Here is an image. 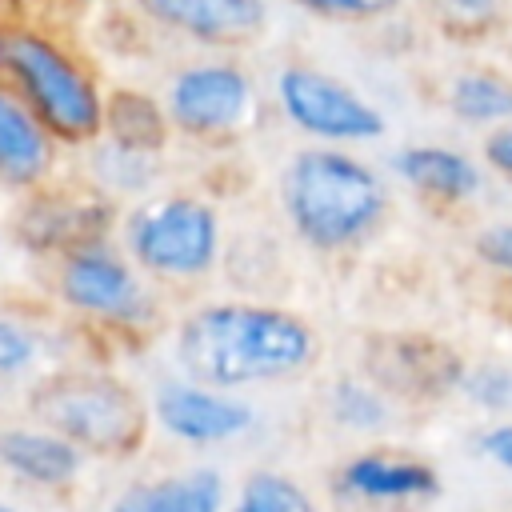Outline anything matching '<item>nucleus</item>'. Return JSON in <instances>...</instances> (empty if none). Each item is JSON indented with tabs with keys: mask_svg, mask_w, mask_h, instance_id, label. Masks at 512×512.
<instances>
[{
	"mask_svg": "<svg viewBox=\"0 0 512 512\" xmlns=\"http://www.w3.org/2000/svg\"><path fill=\"white\" fill-rule=\"evenodd\" d=\"M464 368L468 356L440 332L396 328V332H372L360 344V372H368L404 408L456 400Z\"/></svg>",
	"mask_w": 512,
	"mask_h": 512,
	"instance_id": "nucleus-11",
	"label": "nucleus"
},
{
	"mask_svg": "<svg viewBox=\"0 0 512 512\" xmlns=\"http://www.w3.org/2000/svg\"><path fill=\"white\" fill-rule=\"evenodd\" d=\"M328 496L348 512H420L444 496V476L428 456L376 440L332 464Z\"/></svg>",
	"mask_w": 512,
	"mask_h": 512,
	"instance_id": "nucleus-10",
	"label": "nucleus"
},
{
	"mask_svg": "<svg viewBox=\"0 0 512 512\" xmlns=\"http://www.w3.org/2000/svg\"><path fill=\"white\" fill-rule=\"evenodd\" d=\"M476 152H480L488 176H492L496 184L512 188V124H504V128H496V132H488V136H480V148H476Z\"/></svg>",
	"mask_w": 512,
	"mask_h": 512,
	"instance_id": "nucleus-29",
	"label": "nucleus"
},
{
	"mask_svg": "<svg viewBox=\"0 0 512 512\" xmlns=\"http://www.w3.org/2000/svg\"><path fill=\"white\" fill-rule=\"evenodd\" d=\"M116 220H120V208L72 176V180H56L52 188H40L16 204L12 244L20 252H28L32 260L48 264L76 244L116 236Z\"/></svg>",
	"mask_w": 512,
	"mask_h": 512,
	"instance_id": "nucleus-12",
	"label": "nucleus"
},
{
	"mask_svg": "<svg viewBox=\"0 0 512 512\" xmlns=\"http://www.w3.org/2000/svg\"><path fill=\"white\" fill-rule=\"evenodd\" d=\"M160 104L180 144L224 152L240 148L268 120L260 76L228 52H192L160 80Z\"/></svg>",
	"mask_w": 512,
	"mask_h": 512,
	"instance_id": "nucleus-7",
	"label": "nucleus"
},
{
	"mask_svg": "<svg viewBox=\"0 0 512 512\" xmlns=\"http://www.w3.org/2000/svg\"><path fill=\"white\" fill-rule=\"evenodd\" d=\"M152 432L188 452H216L248 440L260 428V408L244 392H224L180 372H160L148 388Z\"/></svg>",
	"mask_w": 512,
	"mask_h": 512,
	"instance_id": "nucleus-9",
	"label": "nucleus"
},
{
	"mask_svg": "<svg viewBox=\"0 0 512 512\" xmlns=\"http://www.w3.org/2000/svg\"><path fill=\"white\" fill-rule=\"evenodd\" d=\"M276 212L304 252L344 260L384 232L392 176L360 148L300 144L276 168Z\"/></svg>",
	"mask_w": 512,
	"mask_h": 512,
	"instance_id": "nucleus-2",
	"label": "nucleus"
},
{
	"mask_svg": "<svg viewBox=\"0 0 512 512\" xmlns=\"http://www.w3.org/2000/svg\"><path fill=\"white\" fill-rule=\"evenodd\" d=\"M232 484L216 464H188L128 480L104 512H228Z\"/></svg>",
	"mask_w": 512,
	"mask_h": 512,
	"instance_id": "nucleus-18",
	"label": "nucleus"
},
{
	"mask_svg": "<svg viewBox=\"0 0 512 512\" xmlns=\"http://www.w3.org/2000/svg\"><path fill=\"white\" fill-rule=\"evenodd\" d=\"M320 408L332 428H340L344 436H356L364 444H376L380 436H388L404 416V404L360 368L336 372L320 392Z\"/></svg>",
	"mask_w": 512,
	"mask_h": 512,
	"instance_id": "nucleus-21",
	"label": "nucleus"
},
{
	"mask_svg": "<svg viewBox=\"0 0 512 512\" xmlns=\"http://www.w3.org/2000/svg\"><path fill=\"white\" fill-rule=\"evenodd\" d=\"M472 452H476L488 468L512 476V420H488V424L472 436Z\"/></svg>",
	"mask_w": 512,
	"mask_h": 512,
	"instance_id": "nucleus-28",
	"label": "nucleus"
},
{
	"mask_svg": "<svg viewBox=\"0 0 512 512\" xmlns=\"http://www.w3.org/2000/svg\"><path fill=\"white\" fill-rule=\"evenodd\" d=\"M440 104L452 124L488 136L512 124V68L492 64V60L460 64L444 76Z\"/></svg>",
	"mask_w": 512,
	"mask_h": 512,
	"instance_id": "nucleus-20",
	"label": "nucleus"
},
{
	"mask_svg": "<svg viewBox=\"0 0 512 512\" xmlns=\"http://www.w3.org/2000/svg\"><path fill=\"white\" fill-rule=\"evenodd\" d=\"M320 360L316 324L272 296H204L168 324V364L224 392L276 388Z\"/></svg>",
	"mask_w": 512,
	"mask_h": 512,
	"instance_id": "nucleus-1",
	"label": "nucleus"
},
{
	"mask_svg": "<svg viewBox=\"0 0 512 512\" xmlns=\"http://www.w3.org/2000/svg\"><path fill=\"white\" fill-rule=\"evenodd\" d=\"M0 84L60 140L68 156L104 136L112 88L56 20L0 8Z\"/></svg>",
	"mask_w": 512,
	"mask_h": 512,
	"instance_id": "nucleus-3",
	"label": "nucleus"
},
{
	"mask_svg": "<svg viewBox=\"0 0 512 512\" xmlns=\"http://www.w3.org/2000/svg\"><path fill=\"white\" fill-rule=\"evenodd\" d=\"M44 292L52 312L88 344L140 348L168 328L164 292L128 260L116 236L88 240L44 264Z\"/></svg>",
	"mask_w": 512,
	"mask_h": 512,
	"instance_id": "nucleus-4",
	"label": "nucleus"
},
{
	"mask_svg": "<svg viewBox=\"0 0 512 512\" xmlns=\"http://www.w3.org/2000/svg\"><path fill=\"white\" fill-rule=\"evenodd\" d=\"M76 180L108 204L128 208L168 184V156L100 136L96 144L76 152Z\"/></svg>",
	"mask_w": 512,
	"mask_h": 512,
	"instance_id": "nucleus-19",
	"label": "nucleus"
},
{
	"mask_svg": "<svg viewBox=\"0 0 512 512\" xmlns=\"http://www.w3.org/2000/svg\"><path fill=\"white\" fill-rule=\"evenodd\" d=\"M104 136L144 148V152H160V156H172V144H176L160 92H144L136 84H112L108 112H104Z\"/></svg>",
	"mask_w": 512,
	"mask_h": 512,
	"instance_id": "nucleus-22",
	"label": "nucleus"
},
{
	"mask_svg": "<svg viewBox=\"0 0 512 512\" xmlns=\"http://www.w3.org/2000/svg\"><path fill=\"white\" fill-rule=\"evenodd\" d=\"M280 4L304 12V16L320 20V24H352V28H360V24H380V20L400 16L412 0H280Z\"/></svg>",
	"mask_w": 512,
	"mask_h": 512,
	"instance_id": "nucleus-26",
	"label": "nucleus"
},
{
	"mask_svg": "<svg viewBox=\"0 0 512 512\" xmlns=\"http://www.w3.org/2000/svg\"><path fill=\"white\" fill-rule=\"evenodd\" d=\"M384 172L392 176V184H400L408 196L436 212H464L480 204L492 184L480 152L444 140H408L392 148Z\"/></svg>",
	"mask_w": 512,
	"mask_h": 512,
	"instance_id": "nucleus-14",
	"label": "nucleus"
},
{
	"mask_svg": "<svg viewBox=\"0 0 512 512\" xmlns=\"http://www.w3.org/2000/svg\"><path fill=\"white\" fill-rule=\"evenodd\" d=\"M424 20L456 44H480L512 24V0H412Z\"/></svg>",
	"mask_w": 512,
	"mask_h": 512,
	"instance_id": "nucleus-23",
	"label": "nucleus"
},
{
	"mask_svg": "<svg viewBox=\"0 0 512 512\" xmlns=\"http://www.w3.org/2000/svg\"><path fill=\"white\" fill-rule=\"evenodd\" d=\"M28 416L68 436L88 460H132L152 436L148 392L88 356L40 376L28 388Z\"/></svg>",
	"mask_w": 512,
	"mask_h": 512,
	"instance_id": "nucleus-6",
	"label": "nucleus"
},
{
	"mask_svg": "<svg viewBox=\"0 0 512 512\" xmlns=\"http://www.w3.org/2000/svg\"><path fill=\"white\" fill-rule=\"evenodd\" d=\"M140 28L192 52L240 56L272 24V0H128Z\"/></svg>",
	"mask_w": 512,
	"mask_h": 512,
	"instance_id": "nucleus-13",
	"label": "nucleus"
},
{
	"mask_svg": "<svg viewBox=\"0 0 512 512\" xmlns=\"http://www.w3.org/2000/svg\"><path fill=\"white\" fill-rule=\"evenodd\" d=\"M116 244L164 296L204 288L228 260L220 204L208 192L180 184H164L160 192L120 208Z\"/></svg>",
	"mask_w": 512,
	"mask_h": 512,
	"instance_id": "nucleus-5",
	"label": "nucleus"
},
{
	"mask_svg": "<svg viewBox=\"0 0 512 512\" xmlns=\"http://www.w3.org/2000/svg\"><path fill=\"white\" fill-rule=\"evenodd\" d=\"M72 4H100V8H112V4H128V0H72Z\"/></svg>",
	"mask_w": 512,
	"mask_h": 512,
	"instance_id": "nucleus-31",
	"label": "nucleus"
},
{
	"mask_svg": "<svg viewBox=\"0 0 512 512\" xmlns=\"http://www.w3.org/2000/svg\"><path fill=\"white\" fill-rule=\"evenodd\" d=\"M88 464L92 460L68 436L52 432L32 416L0 424V472L24 492L68 496L72 488L84 484Z\"/></svg>",
	"mask_w": 512,
	"mask_h": 512,
	"instance_id": "nucleus-15",
	"label": "nucleus"
},
{
	"mask_svg": "<svg viewBox=\"0 0 512 512\" xmlns=\"http://www.w3.org/2000/svg\"><path fill=\"white\" fill-rule=\"evenodd\" d=\"M228 512H324L304 480L284 468H252L232 488Z\"/></svg>",
	"mask_w": 512,
	"mask_h": 512,
	"instance_id": "nucleus-24",
	"label": "nucleus"
},
{
	"mask_svg": "<svg viewBox=\"0 0 512 512\" xmlns=\"http://www.w3.org/2000/svg\"><path fill=\"white\" fill-rule=\"evenodd\" d=\"M468 252L488 276H496L500 284H512V220L480 224L468 240Z\"/></svg>",
	"mask_w": 512,
	"mask_h": 512,
	"instance_id": "nucleus-27",
	"label": "nucleus"
},
{
	"mask_svg": "<svg viewBox=\"0 0 512 512\" xmlns=\"http://www.w3.org/2000/svg\"><path fill=\"white\" fill-rule=\"evenodd\" d=\"M88 340L72 328L60 324L52 312H32V308H0V388H32L40 376L52 368L84 356Z\"/></svg>",
	"mask_w": 512,
	"mask_h": 512,
	"instance_id": "nucleus-16",
	"label": "nucleus"
},
{
	"mask_svg": "<svg viewBox=\"0 0 512 512\" xmlns=\"http://www.w3.org/2000/svg\"><path fill=\"white\" fill-rule=\"evenodd\" d=\"M40 0H0V8H16V12H36Z\"/></svg>",
	"mask_w": 512,
	"mask_h": 512,
	"instance_id": "nucleus-30",
	"label": "nucleus"
},
{
	"mask_svg": "<svg viewBox=\"0 0 512 512\" xmlns=\"http://www.w3.org/2000/svg\"><path fill=\"white\" fill-rule=\"evenodd\" d=\"M268 100L304 144L364 148L388 136V116L368 92L308 60L280 64L268 80Z\"/></svg>",
	"mask_w": 512,
	"mask_h": 512,
	"instance_id": "nucleus-8",
	"label": "nucleus"
},
{
	"mask_svg": "<svg viewBox=\"0 0 512 512\" xmlns=\"http://www.w3.org/2000/svg\"><path fill=\"white\" fill-rule=\"evenodd\" d=\"M60 140L0 84V192L24 200L64 176Z\"/></svg>",
	"mask_w": 512,
	"mask_h": 512,
	"instance_id": "nucleus-17",
	"label": "nucleus"
},
{
	"mask_svg": "<svg viewBox=\"0 0 512 512\" xmlns=\"http://www.w3.org/2000/svg\"><path fill=\"white\" fill-rule=\"evenodd\" d=\"M456 400L488 420H512V360H496V356L468 360Z\"/></svg>",
	"mask_w": 512,
	"mask_h": 512,
	"instance_id": "nucleus-25",
	"label": "nucleus"
},
{
	"mask_svg": "<svg viewBox=\"0 0 512 512\" xmlns=\"http://www.w3.org/2000/svg\"><path fill=\"white\" fill-rule=\"evenodd\" d=\"M0 512H24V508H20V504H12V500H4V496H0Z\"/></svg>",
	"mask_w": 512,
	"mask_h": 512,
	"instance_id": "nucleus-32",
	"label": "nucleus"
}]
</instances>
